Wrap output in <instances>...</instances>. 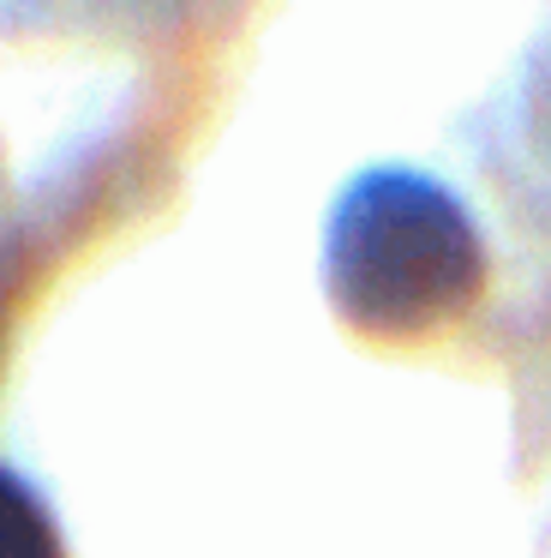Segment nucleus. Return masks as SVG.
<instances>
[{"label":"nucleus","mask_w":551,"mask_h":558,"mask_svg":"<svg viewBox=\"0 0 551 558\" xmlns=\"http://www.w3.org/2000/svg\"><path fill=\"white\" fill-rule=\"evenodd\" d=\"M323 289L366 342H431L486 294V246L455 193L414 169H371L335 198Z\"/></svg>","instance_id":"f257e3e1"},{"label":"nucleus","mask_w":551,"mask_h":558,"mask_svg":"<svg viewBox=\"0 0 551 558\" xmlns=\"http://www.w3.org/2000/svg\"><path fill=\"white\" fill-rule=\"evenodd\" d=\"M0 558H66L48 498L7 462H0Z\"/></svg>","instance_id":"f03ea898"},{"label":"nucleus","mask_w":551,"mask_h":558,"mask_svg":"<svg viewBox=\"0 0 551 558\" xmlns=\"http://www.w3.org/2000/svg\"><path fill=\"white\" fill-rule=\"evenodd\" d=\"M0 325H7V282H0Z\"/></svg>","instance_id":"7ed1b4c3"}]
</instances>
